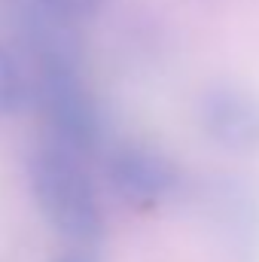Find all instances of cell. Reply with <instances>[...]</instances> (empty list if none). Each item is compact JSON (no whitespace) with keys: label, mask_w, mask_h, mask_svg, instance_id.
Here are the masks:
<instances>
[{"label":"cell","mask_w":259,"mask_h":262,"mask_svg":"<svg viewBox=\"0 0 259 262\" xmlns=\"http://www.w3.org/2000/svg\"><path fill=\"white\" fill-rule=\"evenodd\" d=\"M37 3L79 25V21H85V18L98 15V12L104 9V3H107V0H37Z\"/></svg>","instance_id":"52a82bcc"},{"label":"cell","mask_w":259,"mask_h":262,"mask_svg":"<svg viewBox=\"0 0 259 262\" xmlns=\"http://www.w3.org/2000/svg\"><path fill=\"white\" fill-rule=\"evenodd\" d=\"M31 101V76L18 58L0 43V119L15 116Z\"/></svg>","instance_id":"8992f818"},{"label":"cell","mask_w":259,"mask_h":262,"mask_svg":"<svg viewBox=\"0 0 259 262\" xmlns=\"http://www.w3.org/2000/svg\"><path fill=\"white\" fill-rule=\"evenodd\" d=\"M31 98H37L52 140L76 156H92L104 140V113L85 79L82 52L34 55Z\"/></svg>","instance_id":"7a4b0ae2"},{"label":"cell","mask_w":259,"mask_h":262,"mask_svg":"<svg viewBox=\"0 0 259 262\" xmlns=\"http://www.w3.org/2000/svg\"><path fill=\"white\" fill-rule=\"evenodd\" d=\"M28 180L37 210L70 250H101L107 216L82 156L52 140L31 156Z\"/></svg>","instance_id":"6da1fadb"},{"label":"cell","mask_w":259,"mask_h":262,"mask_svg":"<svg viewBox=\"0 0 259 262\" xmlns=\"http://www.w3.org/2000/svg\"><path fill=\"white\" fill-rule=\"evenodd\" d=\"M195 113L201 134L213 146L238 156L259 152V92L232 82L207 85Z\"/></svg>","instance_id":"5b68a950"},{"label":"cell","mask_w":259,"mask_h":262,"mask_svg":"<svg viewBox=\"0 0 259 262\" xmlns=\"http://www.w3.org/2000/svg\"><path fill=\"white\" fill-rule=\"evenodd\" d=\"M52 262H101V259H98V250H67L64 256H58Z\"/></svg>","instance_id":"ba28073f"},{"label":"cell","mask_w":259,"mask_h":262,"mask_svg":"<svg viewBox=\"0 0 259 262\" xmlns=\"http://www.w3.org/2000/svg\"><path fill=\"white\" fill-rule=\"evenodd\" d=\"M107 180L113 192L137 210H156L180 192L183 174L162 149L143 140L116 143L107 152Z\"/></svg>","instance_id":"3957f363"},{"label":"cell","mask_w":259,"mask_h":262,"mask_svg":"<svg viewBox=\"0 0 259 262\" xmlns=\"http://www.w3.org/2000/svg\"><path fill=\"white\" fill-rule=\"evenodd\" d=\"M207 226L232 262H259V189L241 177L217 174L204 186Z\"/></svg>","instance_id":"277c9868"}]
</instances>
